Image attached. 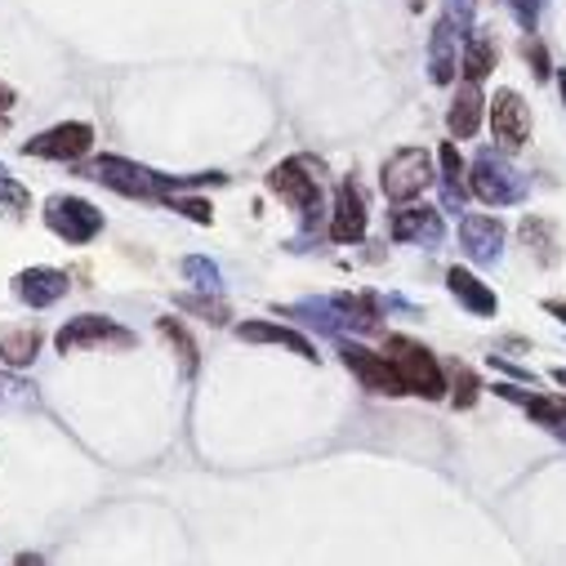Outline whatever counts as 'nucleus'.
Segmentation results:
<instances>
[{
  "label": "nucleus",
  "mask_w": 566,
  "mask_h": 566,
  "mask_svg": "<svg viewBox=\"0 0 566 566\" xmlns=\"http://www.w3.org/2000/svg\"><path fill=\"white\" fill-rule=\"evenodd\" d=\"M286 317H300L304 326H317L322 335H335L344 339L348 331L353 335H370L379 331V313H384V300L361 291V295H322V300H304V304H291L281 308Z\"/></svg>",
  "instance_id": "f257e3e1"
},
{
  "label": "nucleus",
  "mask_w": 566,
  "mask_h": 566,
  "mask_svg": "<svg viewBox=\"0 0 566 566\" xmlns=\"http://www.w3.org/2000/svg\"><path fill=\"white\" fill-rule=\"evenodd\" d=\"M469 192L482 206H522L531 197V175H522L504 153L482 148L469 166Z\"/></svg>",
  "instance_id": "f03ea898"
},
{
  "label": "nucleus",
  "mask_w": 566,
  "mask_h": 566,
  "mask_svg": "<svg viewBox=\"0 0 566 566\" xmlns=\"http://www.w3.org/2000/svg\"><path fill=\"white\" fill-rule=\"evenodd\" d=\"M384 357H388V361H392V370L401 375L406 392H415V397H429V401L447 397V370L438 366V357H433L429 348L415 344L410 335H388Z\"/></svg>",
  "instance_id": "7ed1b4c3"
},
{
  "label": "nucleus",
  "mask_w": 566,
  "mask_h": 566,
  "mask_svg": "<svg viewBox=\"0 0 566 566\" xmlns=\"http://www.w3.org/2000/svg\"><path fill=\"white\" fill-rule=\"evenodd\" d=\"M317 175H322V166H313V157H291V161H276L268 170V188L286 201L291 210H300L304 223H317L322 210H326Z\"/></svg>",
  "instance_id": "20e7f679"
},
{
  "label": "nucleus",
  "mask_w": 566,
  "mask_h": 566,
  "mask_svg": "<svg viewBox=\"0 0 566 566\" xmlns=\"http://www.w3.org/2000/svg\"><path fill=\"white\" fill-rule=\"evenodd\" d=\"M433 184H438V166H433L429 148H397L379 170V188L392 206H410L423 188H433Z\"/></svg>",
  "instance_id": "39448f33"
},
{
  "label": "nucleus",
  "mask_w": 566,
  "mask_h": 566,
  "mask_svg": "<svg viewBox=\"0 0 566 566\" xmlns=\"http://www.w3.org/2000/svg\"><path fill=\"white\" fill-rule=\"evenodd\" d=\"M81 179H94L120 197H138V201H161V175L138 166V161H125V157H94L90 166H81Z\"/></svg>",
  "instance_id": "423d86ee"
},
{
  "label": "nucleus",
  "mask_w": 566,
  "mask_h": 566,
  "mask_svg": "<svg viewBox=\"0 0 566 566\" xmlns=\"http://www.w3.org/2000/svg\"><path fill=\"white\" fill-rule=\"evenodd\" d=\"M134 344H138V335L129 326H120L116 317H98V313H81L54 335V348L63 357L81 353V348H134Z\"/></svg>",
  "instance_id": "0eeeda50"
},
{
  "label": "nucleus",
  "mask_w": 566,
  "mask_h": 566,
  "mask_svg": "<svg viewBox=\"0 0 566 566\" xmlns=\"http://www.w3.org/2000/svg\"><path fill=\"white\" fill-rule=\"evenodd\" d=\"M45 228L67 241V245H90L98 232H103V210L90 206L85 197H50L45 201Z\"/></svg>",
  "instance_id": "6e6552de"
},
{
  "label": "nucleus",
  "mask_w": 566,
  "mask_h": 566,
  "mask_svg": "<svg viewBox=\"0 0 566 566\" xmlns=\"http://www.w3.org/2000/svg\"><path fill=\"white\" fill-rule=\"evenodd\" d=\"M94 148V125L90 120H63L36 138L23 144V157H41V161H81Z\"/></svg>",
  "instance_id": "1a4fd4ad"
},
{
  "label": "nucleus",
  "mask_w": 566,
  "mask_h": 566,
  "mask_svg": "<svg viewBox=\"0 0 566 566\" xmlns=\"http://www.w3.org/2000/svg\"><path fill=\"white\" fill-rule=\"evenodd\" d=\"M339 361H344V366L361 379V388L375 392V397H401V392H406L401 375L392 370V361H388L384 353H370V348H361V344L339 339Z\"/></svg>",
  "instance_id": "9d476101"
},
{
  "label": "nucleus",
  "mask_w": 566,
  "mask_h": 566,
  "mask_svg": "<svg viewBox=\"0 0 566 566\" xmlns=\"http://www.w3.org/2000/svg\"><path fill=\"white\" fill-rule=\"evenodd\" d=\"M491 134L500 153H517L531 144V107L522 103L517 90H495L491 98Z\"/></svg>",
  "instance_id": "9b49d317"
},
{
  "label": "nucleus",
  "mask_w": 566,
  "mask_h": 566,
  "mask_svg": "<svg viewBox=\"0 0 566 566\" xmlns=\"http://www.w3.org/2000/svg\"><path fill=\"white\" fill-rule=\"evenodd\" d=\"M388 237H392V241H401V245L442 250V245H447L442 210H433V206H401V210L388 219Z\"/></svg>",
  "instance_id": "f8f14e48"
},
{
  "label": "nucleus",
  "mask_w": 566,
  "mask_h": 566,
  "mask_svg": "<svg viewBox=\"0 0 566 566\" xmlns=\"http://www.w3.org/2000/svg\"><path fill=\"white\" fill-rule=\"evenodd\" d=\"M366 223H370V210H366L361 184L357 179H344L339 192H335V206H331V241L357 245L366 237Z\"/></svg>",
  "instance_id": "ddd939ff"
},
{
  "label": "nucleus",
  "mask_w": 566,
  "mask_h": 566,
  "mask_svg": "<svg viewBox=\"0 0 566 566\" xmlns=\"http://www.w3.org/2000/svg\"><path fill=\"white\" fill-rule=\"evenodd\" d=\"M460 250L478 268H495L504 259V223L491 214H464L460 219Z\"/></svg>",
  "instance_id": "4468645a"
},
{
  "label": "nucleus",
  "mask_w": 566,
  "mask_h": 566,
  "mask_svg": "<svg viewBox=\"0 0 566 566\" xmlns=\"http://www.w3.org/2000/svg\"><path fill=\"white\" fill-rule=\"evenodd\" d=\"M495 397L522 406L539 429H548L557 442H566V397H553V392H522L517 384H495Z\"/></svg>",
  "instance_id": "2eb2a0df"
},
{
  "label": "nucleus",
  "mask_w": 566,
  "mask_h": 566,
  "mask_svg": "<svg viewBox=\"0 0 566 566\" xmlns=\"http://www.w3.org/2000/svg\"><path fill=\"white\" fill-rule=\"evenodd\" d=\"M67 272L63 268H23L14 276V300L23 308H54L63 295H67Z\"/></svg>",
  "instance_id": "dca6fc26"
},
{
  "label": "nucleus",
  "mask_w": 566,
  "mask_h": 566,
  "mask_svg": "<svg viewBox=\"0 0 566 566\" xmlns=\"http://www.w3.org/2000/svg\"><path fill=\"white\" fill-rule=\"evenodd\" d=\"M460 54H464V36H460L455 23L442 14V19L433 23V36H429V76H433V85H451V81H455Z\"/></svg>",
  "instance_id": "f3484780"
},
{
  "label": "nucleus",
  "mask_w": 566,
  "mask_h": 566,
  "mask_svg": "<svg viewBox=\"0 0 566 566\" xmlns=\"http://www.w3.org/2000/svg\"><path fill=\"white\" fill-rule=\"evenodd\" d=\"M447 291H451L473 317H495V313H500V295L486 286L482 276H473L469 268H451V272H447Z\"/></svg>",
  "instance_id": "a211bd4d"
},
{
  "label": "nucleus",
  "mask_w": 566,
  "mask_h": 566,
  "mask_svg": "<svg viewBox=\"0 0 566 566\" xmlns=\"http://www.w3.org/2000/svg\"><path fill=\"white\" fill-rule=\"evenodd\" d=\"M482 107H486L482 85L464 81V85L455 90L451 107H447V129H451V138H473V134H478V125H482Z\"/></svg>",
  "instance_id": "6ab92c4d"
},
{
  "label": "nucleus",
  "mask_w": 566,
  "mask_h": 566,
  "mask_svg": "<svg viewBox=\"0 0 566 566\" xmlns=\"http://www.w3.org/2000/svg\"><path fill=\"white\" fill-rule=\"evenodd\" d=\"M500 63V45H495V36H491V28H473L469 36H464V54H460V67H464V81H473V85H482L486 76H491V67Z\"/></svg>",
  "instance_id": "aec40b11"
},
{
  "label": "nucleus",
  "mask_w": 566,
  "mask_h": 566,
  "mask_svg": "<svg viewBox=\"0 0 566 566\" xmlns=\"http://www.w3.org/2000/svg\"><path fill=\"white\" fill-rule=\"evenodd\" d=\"M237 339H250V344H281V348L300 353L304 361H317L313 339H304V335H300V331H291V326H272V322H241V326H237Z\"/></svg>",
  "instance_id": "412c9836"
},
{
  "label": "nucleus",
  "mask_w": 566,
  "mask_h": 566,
  "mask_svg": "<svg viewBox=\"0 0 566 566\" xmlns=\"http://www.w3.org/2000/svg\"><path fill=\"white\" fill-rule=\"evenodd\" d=\"M36 353H41V331L36 326H0V361H6L10 370H23V366H32L36 361Z\"/></svg>",
  "instance_id": "4be33fe9"
},
{
  "label": "nucleus",
  "mask_w": 566,
  "mask_h": 566,
  "mask_svg": "<svg viewBox=\"0 0 566 566\" xmlns=\"http://www.w3.org/2000/svg\"><path fill=\"white\" fill-rule=\"evenodd\" d=\"M442 175H438V184H442V206L451 210V214H460L464 206H469V188H464V157H460V148L455 144H447L442 148Z\"/></svg>",
  "instance_id": "5701e85b"
},
{
  "label": "nucleus",
  "mask_w": 566,
  "mask_h": 566,
  "mask_svg": "<svg viewBox=\"0 0 566 566\" xmlns=\"http://www.w3.org/2000/svg\"><path fill=\"white\" fill-rule=\"evenodd\" d=\"M28 210H32V192L19 184V179H10V170L0 166V219H28Z\"/></svg>",
  "instance_id": "b1692460"
},
{
  "label": "nucleus",
  "mask_w": 566,
  "mask_h": 566,
  "mask_svg": "<svg viewBox=\"0 0 566 566\" xmlns=\"http://www.w3.org/2000/svg\"><path fill=\"white\" fill-rule=\"evenodd\" d=\"M179 272L192 281L197 291H206V295H219V291H223V272H219V263L206 259V254H188V259L179 263Z\"/></svg>",
  "instance_id": "393cba45"
},
{
  "label": "nucleus",
  "mask_w": 566,
  "mask_h": 566,
  "mask_svg": "<svg viewBox=\"0 0 566 566\" xmlns=\"http://www.w3.org/2000/svg\"><path fill=\"white\" fill-rule=\"evenodd\" d=\"M522 241H526V250H535L539 263H557V232H553L548 219H526L522 223Z\"/></svg>",
  "instance_id": "a878e982"
},
{
  "label": "nucleus",
  "mask_w": 566,
  "mask_h": 566,
  "mask_svg": "<svg viewBox=\"0 0 566 566\" xmlns=\"http://www.w3.org/2000/svg\"><path fill=\"white\" fill-rule=\"evenodd\" d=\"M157 331L170 339V348L179 353V370L192 379V375H197V344H192V335H188V331H184L175 317H161V322H157Z\"/></svg>",
  "instance_id": "bb28decb"
},
{
  "label": "nucleus",
  "mask_w": 566,
  "mask_h": 566,
  "mask_svg": "<svg viewBox=\"0 0 566 566\" xmlns=\"http://www.w3.org/2000/svg\"><path fill=\"white\" fill-rule=\"evenodd\" d=\"M14 406H36V388L19 375H0V410H14Z\"/></svg>",
  "instance_id": "cd10ccee"
},
{
  "label": "nucleus",
  "mask_w": 566,
  "mask_h": 566,
  "mask_svg": "<svg viewBox=\"0 0 566 566\" xmlns=\"http://www.w3.org/2000/svg\"><path fill=\"white\" fill-rule=\"evenodd\" d=\"M179 308H188V313H201L206 322H214V326H223L228 322V304L223 300H197V295H179L175 300Z\"/></svg>",
  "instance_id": "c85d7f7f"
},
{
  "label": "nucleus",
  "mask_w": 566,
  "mask_h": 566,
  "mask_svg": "<svg viewBox=\"0 0 566 566\" xmlns=\"http://www.w3.org/2000/svg\"><path fill=\"white\" fill-rule=\"evenodd\" d=\"M161 206H170V210L188 214L192 223H214V210H210V201H201V197H166Z\"/></svg>",
  "instance_id": "c756f323"
},
{
  "label": "nucleus",
  "mask_w": 566,
  "mask_h": 566,
  "mask_svg": "<svg viewBox=\"0 0 566 566\" xmlns=\"http://www.w3.org/2000/svg\"><path fill=\"white\" fill-rule=\"evenodd\" d=\"M451 401H455L460 410H469V406L478 401V375H473L469 366H455V392H451Z\"/></svg>",
  "instance_id": "7c9ffc66"
},
{
  "label": "nucleus",
  "mask_w": 566,
  "mask_h": 566,
  "mask_svg": "<svg viewBox=\"0 0 566 566\" xmlns=\"http://www.w3.org/2000/svg\"><path fill=\"white\" fill-rule=\"evenodd\" d=\"M509 10H513V19H517V28H522L526 36H535V28H539V10H544V0H509Z\"/></svg>",
  "instance_id": "2f4dec72"
},
{
  "label": "nucleus",
  "mask_w": 566,
  "mask_h": 566,
  "mask_svg": "<svg viewBox=\"0 0 566 566\" xmlns=\"http://www.w3.org/2000/svg\"><path fill=\"white\" fill-rule=\"evenodd\" d=\"M473 14H478V0H447V19L460 28V36L473 32Z\"/></svg>",
  "instance_id": "473e14b6"
},
{
  "label": "nucleus",
  "mask_w": 566,
  "mask_h": 566,
  "mask_svg": "<svg viewBox=\"0 0 566 566\" xmlns=\"http://www.w3.org/2000/svg\"><path fill=\"white\" fill-rule=\"evenodd\" d=\"M522 54H526V63L535 67V76L544 81V76H548V59H544V45H539L535 36H526V41H522Z\"/></svg>",
  "instance_id": "72a5a7b5"
},
{
  "label": "nucleus",
  "mask_w": 566,
  "mask_h": 566,
  "mask_svg": "<svg viewBox=\"0 0 566 566\" xmlns=\"http://www.w3.org/2000/svg\"><path fill=\"white\" fill-rule=\"evenodd\" d=\"M10 112H14V90L0 81V120H10Z\"/></svg>",
  "instance_id": "f704fd0d"
},
{
  "label": "nucleus",
  "mask_w": 566,
  "mask_h": 566,
  "mask_svg": "<svg viewBox=\"0 0 566 566\" xmlns=\"http://www.w3.org/2000/svg\"><path fill=\"white\" fill-rule=\"evenodd\" d=\"M544 313H553V317L566 326V304H562V300H548V304H544Z\"/></svg>",
  "instance_id": "c9c22d12"
},
{
  "label": "nucleus",
  "mask_w": 566,
  "mask_h": 566,
  "mask_svg": "<svg viewBox=\"0 0 566 566\" xmlns=\"http://www.w3.org/2000/svg\"><path fill=\"white\" fill-rule=\"evenodd\" d=\"M14 566H45V562H41V557H36V553H23V557H19V562H14Z\"/></svg>",
  "instance_id": "e433bc0d"
},
{
  "label": "nucleus",
  "mask_w": 566,
  "mask_h": 566,
  "mask_svg": "<svg viewBox=\"0 0 566 566\" xmlns=\"http://www.w3.org/2000/svg\"><path fill=\"white\" fill-rule=\"evenodd\" d=\"M553 384H562V388H566V366H557V370H553Z\"/></svg>",
  "instance_id": "4c0bfd02"
},
{
  "label": "nucleus",
  "mask_w": 566,
  "mask_h": 566,
  "mask_svg": "<svg viewBox=\"0 0 566 566\" xmlns=\"http://www.w3.org/2000/svg\"><path fill=\"white\" fill-rule=\"evenodd\" d=\"M557 90H562V103H566V67L557 72Z\"/></svg>",
  "instance_id": "58836bf2"
},
{
  "label": "nucleus",
  "mask_w": 566,
  "mask_h": 566,
  "mask_svg": "<svg viewBox=\"0 0 566 566\" xmlns=\"http://www.w3.org/2000/svg\"><path fill=\"white\" fill-rule=\"evenodd\" d=\"M406 6H410V10H415V14H419V10H423V0H406Z\"/></svg>",
  "instance_id": "ea45409f"
}]
</instances>
